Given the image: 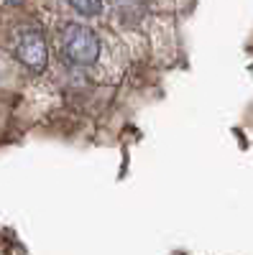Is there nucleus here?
Listing matches in <instances>:
<instances>
[{
  "label": "nucleus",
  "mask_w": 253,
  "mask_h": 255,
  "mask_svg": "<svg viewBox=\"0 0 253 255\" xmlns=\"http://www.w3.org/2000/svg\"><path fill=\"white\" fill-rule=\"evenodd\" d=\"M69 5L84 18H95L102 13V0H69Z\"/></svg>",
  "instance_id": "7ed1b4c3"
},
{
  "label": "nucleus",
  "mask_w": 253,
  "mask_h": 255,
  "mask_svg": "<svg viewBox=\"0 0 253 255\" xmlns=\"http://www.w3.org/2000/svg\"><path fill=\"white\" fill-rule=\"evenodd\" d=\"M5 3H8V5H23L26 0H5Z\"/></svg>",
  "instance_id": "20e7f679"
},
{
  "label": "nucleus",
  "mask_w": 253,
  "mask_h": 255,
  "mask_svg": "<svg viewBox=\"0 0 253 255\" xmlns=\"http://www.w3.org/2000/svg\"><path fill=\"white\" fill-rule=\"evenodd\" d=\"M18 61L28 67L31 72H44L49 64V46H46V36L38 28H28L20 33L18 46H15Z\"/></svg>",
  "instance_id": "f03ea898"
},
{
  "label": "nucleus",
  "mask_w": 253,
  "mask_h": 255,
  "mask_svg": "<svg viewBox=\"0 0 253 255\" xmlns=\"http://www.w3.org/2000/svg\"><path fill=\"white\" fill-rule=\"evenodd\" d=\"M61 56L77 67H90L100 56V38L90 26L69 23L61 28Z\"/></svg>",
  "instance_id": "f257e3e1"
}]
</instances>
